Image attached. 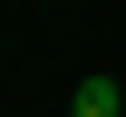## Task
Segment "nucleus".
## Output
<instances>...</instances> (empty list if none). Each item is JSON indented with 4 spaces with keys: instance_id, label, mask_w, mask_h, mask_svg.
Listing matches in <instances>:
<instances>
[{
    "instance_id": "f257e3e1",
    "label": "nucleus",
    "mask_w": 126,
    "mask_h": 117,
    "mask_svg": "<svg viewBox=\"0 0 126 117\" xmlns=\"http://www.w3.org/2000/svg\"><path fill=\"white\" fill-rule=\"evenodd\" d=\"M68 117H126V88L116 78H78L68 88Z\"/></svg>"
}]
</instances>
